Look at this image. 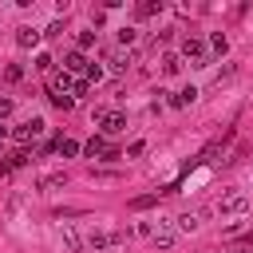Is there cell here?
<instances>
[{
    "instance_id": "6da1fadb",
    "label": "cell",
    "mask_w": 253,
    "mask_h": 253,
    "mask_svg": "<svg viewBox=\"0 0 253 253\" xmlns=\"http://www.w3.org/2000/svg\"><path fill=\"white\" fill-rule=\"evenodd\" d=\"M245 210H249V194H241V190H229L217 202V213L221 217H245Z\"/></svg>"
},
{
    "instance_id": "7a4b0ae2",
    "label": "cell",
    "mask_w": 253,
    "mask_h": 253,
    "mask_svg": "<svg viewBox=\"0 0 253 253\" xmlns=\"http://www.w3.org/2000/svg\"><path fill=\"white\" fill-rule=\"evenodd\" d=\"M107 134H119V130H126V115L123 111H107V107H95V115H91Z\"/></svg>"
},
{
    "instance_id": "3957f363",
    "label": "cell",
    "mask_w": 253,
    "mask_h": 253,
    "mask_svg": "<svg viewBox=\"0 0 253 253\" xmlns=\"http://www.w3.org/2000/svg\"><path fill=\"white\" fill-rule=\"evenodd\" d=\"M43 130H47V123H43V119H24L20 126H12V138H16L20 146H28V142H32V138H40Z\"/></svg>"
},
{
    "instance_id": "277c9868",
    "label": "cell",
    "mask_w": 253,
    "mask_h": 253,
    "mask_svg": "<svg viewBox=\"0 0 253 253\" xmlns=\"http://www.w3.org/2000/svg\"><path fill=\"white\" fill-rule=\"evenodd\" d=\"M55 241H59V249H63V253H79V249H83V237L75 233V225H71V221H63V225L55 229Z\"/></svg>"
},
{
    "instance_id": "5b68a950",
    "label": "cell",
    "mask_w": 253,
    "mask_h": 253,
    "mask_svg": "<svg viewBox=\"0 0 253 253\" xmlns=\"http://www.w3.org/2000/svg\"><path fill=\"white\" fill-rule=\"evenodd\" d=\"M182 55H186V59H194V67H206V59H210L206 43H202V40H194V36H186V40H182Z\"/></svg>"
},
{
    "instance_id": "8992f818",
    "label": "cell",
    "mask_w": 253,
    "mask_h": 253,
    "mask_svg": "<svg viewBox=\"0 0 253 253\" xmlns=\"http://www.w3.org/2000/svg\"><path fill=\"white\" fill-rule=\"evenodd\" d=\"M87 67H91V63H87V55H83L79 47L63 55V71H67V75H87Z\"/></svg>"
},
{
    "instance_id": "52a82bcc",
    "label": "cell",
    "mask_w": 253,
    "mask_h": 253,
    "mask_svg": "<svg viewBox=\"0 0 253 253\" xmlns=\"http://www.w3.org/2000/svg\"><path fill=\"white\" fill-rule=\"evenodd\" d=\"M150 237H154V245H158V249H170V245H174V237H178V229H174L170 221H158V225L150 229Z\"/></svg>"
},
{
    "instance_id": "ba28073f",
    "label": "cell",
    "mask_w": 253,
    "mask_h": 253,
    "mask_svg": "<svg viewBox=\"0 0 253 253\" xmlns=\"http://www.w3.org/2000/svg\"><path fill=\"white\" fill-rule=\"evenodd\" d=\"M229 138H233V130H225V134H221V138H213V142H210V146H206V150H202V154H198V162H213V158H217V154H221V146H225V142H229Z\"/></svg>"
},
{
    "instance_id": "9c48e42d",
    "label": "cell",
    "mask_w": 253,
    "mask_h": 253,
    "mask_svg": "<svg viewBox=\"0 0 253 253\" xmlns=\"http://www.w3.org/2000/svg\"><path fill=\"white\" fill-rule=\"evenodd\" d=\"M40 40H43V32H36V28H16V43H20V47H40Z\"/></svg>"
},
{
    "instance_id": "30bf717a",
    "label": "cell",
    "mask_w": 253,
    "mask_h": 253,
    "mask_svg": "<svg viewBox=\"0 0 253 253\" xmlns=\"http://www.w3.org/2000/svg\"><path fill=\"white\" fill-rule=\"evenodd\" d=\"M174 221H178V229H182V233H194V229L202 225V213H198V210H186V213H178Z\"/></svg>"
},
{
    "instance_id": "8fae6325",
    "label": "cell",
    "mask_w": 253,
    "mask_h": 253,
    "mask_svg": "<svg viewBox=\"0 0 253 253\" xmlns=\"http://www.w3.org/2000/svg\"><path fill=\"white\" fill-rule=\"evenodd\" d=\"M63 182H67V174H63V170H55V174H43V178L36 182V190H59Z\"/></svg>"
},
{
    "instance_id": "7c38bea8",
    "label": "cell",
    "mask_w": 253,
    "mask_h": 253,
    "mask_svg": "<svg viewBox=\"0 0 253 253\" xmlns=\"http://www.w3.org/2000/svg\"><path fill=\"white\" fill-rule=\"evenodd\" d=\"M194 99H198V87H182V91L170 99V107H190Z\"/></svg>"
},
{
    "instance_id": "4fadbf2b",
    "label": "cell",
    "mask_w": 253,
    "mask_h": 253,
    "mask_svg": "<svg viewBox=\"0 0 253 253\" xmlns=\"http://www.w3.org/2000/svg\"><path fill=\"white\" fill-rule=\"evenodd\" d=\"M83 150H87V158H99V154H103V150H107V138H103V134H91V138H87V146H83Z\"/></svg>"
},
{
    "instance_id": "5bb4252c",
    "label": "cell",
    "mask_w": 253,
    "mask_h": 253,
    "mask_svg": "<svg viewBox=\"0 0 253 253\" xmlns=\"http://www.w3.org/2000/svg\"><path fill=\"white\" fill-rule=\"evenodd\" d=\"M55 150H59L63 158H75V154H79V142H75V138H55Z\"/></svg>"
},
{
    "instance_id": "9a60e30c",
    "label": "cell",
    "mask_w": 253,
    "mask_h": 253,
    "mask_svg": "<svg viewBox=\"0 0 253 253\" xmlns=\"http://www.w3.org/2000/svg\"><path fill=\"white\" fill-rule=\"evenodd\" d=\"M158 12H162V0H146V4L134 8V16H142V20H146V16H158Z\"/></svg>"
},
{
    "instance_id": "2e32d148",
    "label": "cell",
    "mask_w": 253,
    "mask_h": 253,
    "mask_svg": "<svg viewBox=\"0 0 253 253\" xmlns=\"http://www.w3.org/2000/svg\"><path fill=\"white\" fill-rule=\"evenodd\" d=\"M162 71H166V75H178V71H182V55H174V51L162 55Z\"/></svg>"
},
{
    "instance_id": "e0dca14e",
    "label": "cell",
    "mask_w": 253,
    "mask_h": 253,
    "mask_svg": "<svg viewBox=\"0 0 253 253\" xmlns=\"http://www.w3.org/2000/svg\"><path fill=\"white\" fill-rule=\"evenodd\" d=\"M210 51H217V55H225V51H229V40H225L221 32H213V36H210Z\"/></svg>"
},
{
    "instance_id": "ac0fdd59",
    "label": "cell",
    "mask_w": 253,
    "mask_h": 253,
    "mask_svg": "<svg viewBox=\"0 0 253 253\" xmlns=\"http://www.w3.org/2000/svg\"><path fill=\"white\" fill-rule=\"evenodd\" d=\"M126 67H130V55H123V51H115V55H111V71L119 75V71H126Z\"/></svg>"
},
{
    "instance_id": "d6986e66",
    "label": "cell",
    "mask_w": 253,
    "mask_h": 253,
    "mask_svg": "<svg viewBox=\"0 0 253 253\" xmlns=\"http://www.w3.org/2000/svg\"><path fill=\"white\" fill-rule=\"evenodd\" d=\"M95 43H99V32H79V51H87Z\"/></svg>"
},
{
    "instance_id": "ffe728a7",
    "label": "cell",
    "mask_w": 253,
    "mask_h": 253,
    "mask_svg": "<svg viewBox=\"0 0 253 253\" xmlns=\"http://www.w3.org/2000/svg\"><path fill=\"white\" fill-rule=\"evenodd\" d=\"M51 67H55V59H51L47 51H40V55H36V71H47V75H51Z\"/></svg>"
},
{
    "instance_id": "44dd1931",
    "label": "cell",
    "mask_w": 253,
    "mask_h": 253,
    "mask_svg": "<svg viewBox=\"0 0 253 253\" xmlns=\"http://www.w3.org/2000/svg\"><path fill=\"white\" fill-rule=\"evenodd\" d=\"M4 79H8V83H20V79H24V67H20V63H8V67H4Z\"/></svg>"
},
{
    "instance_id": "7402d4cb",
    "label": "cell",
    "mask_w": 253,
    "mask_h": 253,
    "mask_svg": "<svg viewBox=\"0 0 253 253\" xmlns=\"http://www.w3.org/2000/svg\"><path fill=\"white\" fill-rule=\"evenodd\" d=\"M51 107H59V111H71V107H75V99H71V95H51Z\"/></svg>"
},
{
    "instance_id": "603a6c76",
    "label": "cell",
    "mask_w": 253,
    "mask_h": 253,
    "mask_svg": "<svg viewBox=\"0 0 253 253\" xmlns=\"http://www.w3.org/2000/svg\"><path fill=\"white\" fill-rule=\"evenodd\" d=\"M154 202H158V194H142V198L130 202V210H146V206H154Z\"/></svg>"
},
{
    "instance_id": "cb8c5ba5",
    "label": "cell",
    "mask_w": 253,
    "mask_h": 253,
    "mask_svg": "<svg viewBox=\"0 0 253 253\" xmlns=\"http://www.w3.org/2000/svg\"><path fill=\"white\" fill-rule=\"evenodd\" d=\"M87 91H91L87 79H75V83H71V99H79V95H87Z\"/></svg>"
},
{
    "instance_id": "d4e9b609",
    "label": "cell",
    "mask_w": 253,
    "mask_h": 253,
    "mask_svg": "<svg viewBox=\"0 0 253 253\" xmlns=\"http://www.w3.org/2000/svg\"><path fill=\"white\" fill-rule=\"evenodd\" d=\"M134 40H138L134 28H119V43H134Z\"/></svg>"
},
{
    "instance_id": "484cf974",
    "label": "cell",
    "mask_w": 253,
    "mask_h": 253,
    "mask_svg": "<svg viewBox=\"0 0 253 253\" xmlns=\"http://www.w3.org/2000/svg\"><path fill=\"white\" fill-rule=\"evenodd\" d=\"M83 79H87V83H95V79H103V67H99V63H91V67H87V75H83Z\"/></svg>"
},
{
    "instance_id": "4316f807",
    "label": "cell",
    "mask_w": 253,
    "mask_h": 253,
    "mask_svg": "<svg viewBox=\"0 0 253 253\" xmlns=\"http://www.w3.org/2000/svg\"><path fill=\"white\" fill-rule=\"evenodd\" d=\"M59 32H63V20H51V24L43 28V36H59Z\"/></svg>"
},
{
    "instance_id": "83f0119b",
    "label": "cell",
    "mask_w": 253,
    "mask_h": 253,
    "mask_svg": "<svg viewBox=\"0 0 253 253\" xmlns=\"http://www.w3.org/2000/svg\"><path fill=\"white\" fill-rule=\"evenodd\" d=\"M12 107H16L12 99H0V119H8V115H12Z\"/></svg>"
},
{
    "instance_id": "f1b7e54d",
    "label": "cell",
    "mask_w": 253,
    "mask_h": 253,
    "mask_svg": "<svg viewBox=\"0 0 253 253\" xmlns=\"http://www.w3.org/2000/svg\"><path fill=\"white\" fill-rule=\"evenodd\" d=\"M12 170H16V166H12V162H0V178H8V174H12Z\"/></svg>"
},
{
    "instance_id": "f546056e",
    "label": "cell",
    "mask_w": 253,
    "mask_h": 253,
    "mask_svg": "<svg viewBox=\"0 0 253 253\" xmlns=\"http://www.w3.org/2000/svg\"><path fill=\"white\" fill-rule=\"evenodd\" d=\"M249 190H253V174H249Z\"/></svg>"
},
{
    "instance_id": "4dcf8cb0",
    "label": "cell",
    "mask_w": 253,
    "mask_h": 253,
    "mask_svg": "<svg viewBox=\"0 0 253 253\" xmlns=\"http://www.w3.org/2000/svg\"><path fill=\"white\" fill-rule=\"evenodd\" d=\"M0 138H4V126H0Z\"/></svg>"
},
{
    "instance_id": "1f68e13d",
    "label": "cell",
    "mask_w": 253,
    "mask_h": 253,
    "mask_svg": "<svg viewBox=\"0 0 253 253\" xmlns=\"http://www.w3.org/2000/svg\"><path fill=\"white\" fill-rule=\"evenodd\" d=\"M237 253H249V249H237Z\"/></svg>"
}]
</instances>
